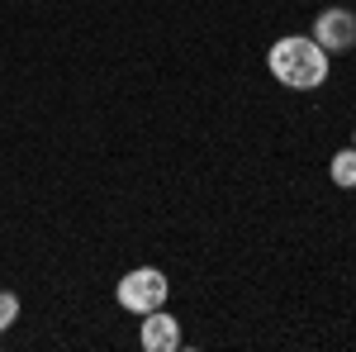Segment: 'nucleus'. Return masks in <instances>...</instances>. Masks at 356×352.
Here are the masks:
<instances>
[{
  "mask_svg": "<svg viewBox=\"0 0 356 352\" xmlns=\"http://www.w3.org/2000/svg\"><path fill=\"white\" fill-rule=\"evenodd\" d=\"M138 343L147 352H176L181 348V319L176 314H166L162 309H152V314H143V333H138Z\"/></svg>",
  "mask_w": 356,
  "mask_h": 352,
  "instance_id": "4",
  "label": "nucleus"
},
{
  "mask_svg": "<svg viewBox=\"0 0 356 352\" xmlns=\"http://www.w3.org/2000/svg\"><path fill=\"white\" fill-rule=\"evenodd\" d=\"M352 148H356V138H352Z\"/></svg>",
  "mask_w": 356,
  "mask_h": 352,
  "instance_id": "7",
  "label": "nucleus"
},
{
  "mask_svg": "<svg viewBox=\"0 0 356 352\" xmlns=\"http://www.w3.org/2000/svg\"><path fill=\"white\" fill-rule=\"evenodd\" d=\"M166 296H171V286H166V276L157 267H134L119 286H114L119 309H129V314H152V309L166 305Z\"/></svg>",
  "mask_w": 356,
  "mask_h": 352,
  "instance_id": "2",
  "label": "nucleus"
},
{
  "mask_svg": "<svg viewBox=\"0 0 356 352\" xmlns=\"http://www.w3.org/2000/svg\"><path fill=\"white\" fill-rule=\"evenodd\" d=\"M266 72L285 91H318L328 82V53L304 33H285L266 48Z\"/></svg>",
  "mask_w": 356,
  "mask_h": 352,
  "instance_id": "1",
  "label": "nucleus"
},
{
  "mask_svg": "<svg viewBox=\"0 0 356 352\" xmlns=\"http://www.w3.org/2000/svg\"><path fill=\"white\" fill-rule=\"evenodd\" d=\"M323 53H352L356 48V15L352 10H342V5H332V10H323L318 20H314V33H309Z\"/></svg>",
  "mask_w": 356,
  "mask_h": 352,
  "instance_id": "3",
  "label": "nucleus"
},
{
  "mask_svg": "<svg viewBox=\"0 0 356 352\" xmlns=\"http://www.w3.org/2000/svg\"><path fill=\"white\" fill-rule=\"evenodd\" d=\"M328 176H332V186L356 190V148H342V153H332Z\"/></svg>",
  "mask_w": 356,
  "mask_h": 352,
  "instance_id": "5",
  "label": "nucleus"
},
{
  "mask_svg": "<svg viewBox=\"0 0 356 352\" xmlns=\"http://www.w3.org/2000/svg\"><path fill=\"white\" fill-rule=\"evenodd\" d=\"M15 319H19V296L15 291H0V333L15 324Z\"/></svg>",
  "mask_w": 356,
  "mask_h": 352,
  "instance_id": "6",
  "label": "nucleus"
}]
</instances>
